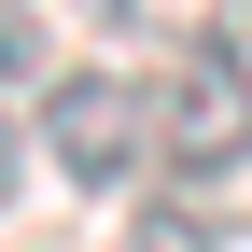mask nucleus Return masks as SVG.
<instances>
[{
  "instance_id": "f257e3e1",
  "label": "nucleus",
  "mask_w": 252,
  "mask_h": 252,
  "mask_svg": "<svg viewBox=\"0 0 252 252\" xmlns=\"http://www.w3.org/2000/svg\"><path fill=\"white\" fill-rule=\"evenodd\" d=\"M154 168L168 182L252 168V56H238V28H182L168 84H154Z\"/></svg>"
},
{
  "instance_id": "f03ea898",
  "label": "nucleus",
  "mask_w": 252,
  "mask_h": 252,
  "mask_svg": "<svg viewBox=\"0 0 252 252\" xmlns=\"http://www.w3.org/2000/svg\"><path fill=\"white\" fill-rule=\"evenodd\" d=\"M42 154L84 196H126L154 168V84H126V70H42Z\"/></svg>"
},
{
  "instance_id": "7ed1b4c3",
  "label": "nucleus",
  "mask_w": 252,
  "mask_h": 252,
  "mask_svg": "<svg viewBox=\"0 0 252 252\" xmlns=\"http://www.w3.org/2000/svg\"><path fill=\"white\" fill-rule=\"evenodd\" d=\"M126 252H224V224H210V210H182V196H154L140 224H126Z\"/></svg>"
},
{
  "instance_id": "20e7f679",
  "label": "nucleus",
  "mask_w": 252,
  "mask_h": 252,
  "mask_svg": "<svg viewBox=\"0 0 252 252\" xmlns=\"http://www.w3.org/2000/svg\"><path fill=\"white\" fill-rule=\"evenodd\" d=\"M42 70V14H28V0H0V84H28Z\"/></svg>"
},
{
  "instance_id": "39448f33",
  "label": "nucleus",
  "mask_w": 252,
  "mask_h": 252,
  "mask_svg": "<svg viewBox=\"0 0 252 252\" xmlns=\"http://www.w3.org/2000/svg\"><path fill=\"white\" fill-rule=\"evenodd\" d=\"M0 196H14V126H0Z\"/></svg>"
}]
</instances>
